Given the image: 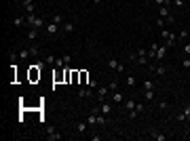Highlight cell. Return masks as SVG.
I'll return each mask as SVG.
<instances>
[{
	"mask_svg": "<svg viewBox=\"0 0 190 141\" xmlns=\"http://www.w3.org/2000/svg\"><path fill=\"white\" fill-rule=\"evenodd\" d=\"M13 2H21V0H13Z\"/></svg>",
	"mask_w": 190,
	"mask_h": 141,
	"instance_id": "obj_40",
	"label": "cell"
},
{
	"mask_svg": "<svg viewBox=\"0 0 190 141\" xmlns=\"http://www.w3.org/2000/svg\"><path fill=\"white\" fill-rule=\"evenodd\" d=\"M91 139H93V141H101V135H97V133H91Z\"/></svg>",
	"mask_w": 190,
	"mask_h": 141,
	"instance_id": "obj_36",
	"label": "cell"
},
{
	"mask_svg": "<svg viewBox=\"0 0 190 141\" xmlns=\"http://www.w3.org/2000/svg\"><path fill=\"white\" fill-rule=\"evenodd\" d=\"M97 86H99L97 80H89V89H91V91H97Z\"/></svg>",
	"mask_w": 190,
	"mask_h": 141,
	"instance_id": "obj_31",
	"label": "cell"
},
{
	"mask_svg": "<svg viewBox=\"0 0 190 141\" xmlns=\"http://www.w3.org/2000/svg\"><path fill=\"white\" fill-rule=\"evenodd\" d=\"M45 30H47V34H49V36H55V34H59V23H55V21L51 19V21L45 25Z\"/></svg>",
	"mask_w": 190,
	"mask_h": 141,
	"instance_id": "obj_7",
	"label": "cell"
},
{
	"mask_svg": "<svg viewBox=\"0 0 190 141\" xmlns=\"http://www.w3.org/2000/svg\"><path fill=\"white\" fill-rule=\"evenodd\" d=\"M24 6H25V11H28V15L34 13V0H24Z\"/></svg>",
	"mask_w": 190,
	"mask_h": 141,
	"instance_id": "obj_19",
	"label": "cell"
},
{
	"mask_svg": "<svg viewBox=\"0 0 190 141\" xmlns=\"http://www.w3.org/2000/svg\"><path fill=\"white\" fill-rule=\"evenodd\" d=\"M171 2H173V0H156V4H158V6H169Z\"/></svg>",
	"mask_w": 190,
	"mask_h": 141,
	"instance_id": "obj_32",
	"label": "cell"
},
{
	"mask_svg": "<svg viewBox=\"0 0 190 141\" xmlns=\"http://www.w3.org/2000/svg\"><path fill=\"white\" fill-rule=\"evenodd\" d=\"M182 68H186V70H190V57L186 55V57L182 59Z\"/></svg>",
	"mask_w": 190,
	"mask_h": 141,
	"instance_id": "obj_26",
	"label": "cell"
},
{
	"mask_svg": "<svg viewBox=\"0 0 190 141\" xmlns=\"http://www.w3.org/2000/svg\"><path fill=\"white\" fill-rule=\"evenodd\" d=\"M152 89H156V82L152 80V78H146L142 82V91H152Z\"/></svg>",
	"mask_w": 190,
	"mask_h": 141,
	"instance_id": "obj_13",
	"label": "cell"
},
{
	"mask_svg": "<svg viewBox=\"0 0 190 141\" xmlns=\"http://www.w3.org/2000/svg\"><path fill=\"white\" fill-rule=\"evenodd\" d=\"M63 61H66V68H68V65H70V61H72V57H70V55H63Z\"/></svg>",
	"mask_w": 190,
	"mask_h": 141,
	"instance_id": "obj_38",
	"label": "cell"
},
{
	"mask_svg": "<svg viewBox=\"0 0 190 141\" xmlns=\"http://www.w3.org/2000/svg\"><path fill=\"white\" fill-rule=\"evenodd\" d=\"M89 129H91V126H89V122H87V120H80V122H76V124H74V131H76L78 135H87Z\"/></svg>",
	"mask_w": 190,
	"mask_h": 141,
	"instance_id": "obj_5",
	"label": "cell"
},
{
	"mask_svg": "<svg viewBox=\"0 0 190 141\" xmlns=\"http://www.w3.org/2000/svg\"><path fill=\"white\" fill-rule=\"evenodd\" d=\"M47 139L49 141H57V139H61V135L55 129H51V126H49V129H47Z\"/></svg>",
	"mask_w": 190,
	"mask_h": 141,
	"instance_id": "obj_14",
	"label": "cell"
},
{
	"mask_svg": "<svg viewBox=\"0 0 190 141\" xmlns=\"http://www.w3.org/2000/svg\"><path fill=\"white\" fill-rule=\"evenodd\" d=\"M53 21H55V23H63V21H66V19H63V15H59V13H57V15H55V17H53Z\"/></svg>",
	"mask_w": 190,
	"mask_h": 141,
	"instance_id": "obj_29",
	"label": "cell"
},
{
	"mask_svg": "<svg viewBox=\"0 0 190 141\" xmlns=\"http://www.w3.org/2000/svg\"><path fill=\"white\" fill-rule=\"evenodd\" d=\"M142 95H144L146 101H152V99L156 97V91H154V89H152V91H142Z\"/></svg>",
	"mask_w": 190,
	"mask_h": 141,
	"instance_id": "obj_18",
	"label": "cell"
},
{
	"mask_svg": "<svg viewBox=\"0 0 190 141\" xmlns=\"http://www.w3.org/2000/svg\"><path fill=\"white\" fill-rule=\"evenodd\" d=\"M108 97H110V89L104 86V84H99V86H97V101L101 103V101H106Z\"/></svg>",
	"mask_w": 190,
	"mask_h": 141,
	"instance_id": "obj_4",
	"label": "cell"
},
{
	"mask_svg": "<svg viewBox=\"0 0 190 141\" xmlns=\"http://www.w3.org/2000/svg\"><path fill=\"white\" fill-rule=\"evenodd\" d=\"M158 17H165V21L173 23V17L169 15V6H158Z\"/></svg>",
	"mask_w": 190,
	"mask_h": 141,
	"instance_id": "obj_9",
	"label": "cell"
},
{
	"mask_svg": "<svg viewBox=\"0 0 190 141\" xmlns=\"http://www.w3.org/2000/svg\"><path fill=\"white\" fill-rule=\"evenodd\" d=\"M144 110H146V106H144V103H135V112H137V114H142Z\"/></svg>",
	"mask_w": 190,
	"mask_h": 141,
	"instance_id": "obj_33",
	"label": "cell"
},
{
	"mask_svg": "<svg viewBox=\"0 0 190 141\" xmlns=\"http://www.w3.org/2000/svg\"><path fill=\"white\" fill-rule=\"evenodd\" d=\"M93 4H101V0H93Z\"/></svg>",
	"mask_w": 190,
	"mask_h": 141,
	"instance_id": "obj_39",
	"label": "cell"
},
{
	"mask_svg": "<svg viewBox=\"0 0 190 141\" xmlns=\"http://www.w3.org/2000/svg\"><path fill=\"white\" fill-rule=\"evenodd\" d=\"M110 101H114V103H120V101H125V95L120 93V91H112V95L108 97Z\"/></svg>",
	"mask_w": 190,
	"mask_h": 141,
	"instance_id": "obj_12",
	"label": "cell"
},
{
	"mask_svg": "<svg viewBox=\"0 0 190 141\" xmlns=\"http://www.w3.org/2000/svg\"><path fill=\"white\" fill-rule=\"evenodd\" d=\"M112 112H114V107H112V103H110V99H106V101L99 103V114H104V116H112Z\"/></svg>",
	"mask_w": 190,
	"mask_h": 141,
	"instance_id": "obj_3",
	"label": "cell"
},
{
	"mask_svg": "<svg viewBox=\"0 0 190 141\" xmlns=\"http://www.w3.org/2000/svg\"><path fill=\"white\" fill-rule=\"evenodd\" d=\"M150 72H152V74H156V76H161V78H163V76H165V74H167V68H165V65H163V63H154V65H150Z\"/></svg>",
	"mask_w": 190,
	"mask_h": 141,
	"instance_id": "obj_8",
	"label": "cell"
},
{
	"mask_svg": "<svg viewBox=\"0 0 190 141\" xmlns=\"http://www.w3.org/2000/svg\"><path fill=\"white\" fill-rule=\"evenodd\" d=\"M108 89L110 91H119V80H112V82L108 84Z\"/></svg>",
	"mask_w": 190,
	"mask_h": 141,
	"instance_id": "obj_28",
	"label": "cell"
},
{
	"mask_svg": "<svg viewBox=\"0 0 190 141\" xmlns=\"http://www.w3.org/2000/svg\"><path fill=\"white\" fill-rule=\"evenodd\" d=\"M173 4H175L178 9H184V4H186V0H173Z\"/></svg>",
	"mask_w": 190,
	"mask_h": 141,
	"instance_id": "obj_35",
	"label": "cell"
},
{
	"mask_svg": "<svg viewBox=\"0 0 190 141\" xmlns=\"http://www.w3.org/2000/svg\"><path fill=\"white\" fill-rule=\"evenodd\" d=\"M161 36L165 38V47H167V48H171V47H173V44H175V42H178V34H173V32H169V30H165V27L161 30Z\"/></svg>",
	"mask_w": 190,
	"mask_h": 141,
	"instance_id": "obj_2",
	"label": "cell"
},
{
	"mask_svg": "<svg viewBox=\"0 0 190 141\" xmlns=\"http://www.w3.org/2000/svg\"><path fill=\"white\" fill-rule=\"evenodd\" d=\"M74 30H76L74 21H63V23H61V32H63V34H72Z\"/></svg>",
	"mask_w": 190,
	"mask_h": 141,
	"instance_id": "obj_11",
	"label": "cell"
},
{
	"mask_svg": "<svg viewBox=\"0 0 190 141\" xmlns=\"http://www.w3.org/2000/svg\"><path fill=\"white\" fill-rule=\"evenodd\" d=\"M19 57V55H17V53H15V51H11V53H9V59H11V61H15V59Z\"/></svg>",
	"mask_w": 190,
	"mask_h": 141,
	"instance_id": "obj_37",
	"label": "cell"
},
{
	"mask_svg": "<svg viewBox=\"0 0 190 141\" xmlns=\"http://www.w3.org/2000/svg\"><path fill=\"white\" fill-rule=\"evenodd\" d=\"M108 68H110V70H114L116 72V74H123V63H120L119 59H108Z\"/></svg>",
	"mask_w": 190,
	"mask_h": 141,
	"instance_id": "obj_6",
	"label": "cell"
},
{
	"mask_svg": "<svg viewBox=\"0 0 190 141\" xmlns=\"http://www.w3.org/2000/svg\"><path fill=\"white\" fill-rule=\"evenodd\" d=\"M188 36H190V32H188V30H179V34H178V38H179V40H186V38H188Z\"/></svg>",
	"mask_w": 190,
	"mask_h": 141,
	"instance_id": "obj_24",
	"label": "cell"
},
{
	"mask_svg": "<svg viewBox=\"0 0 190 141\" xmlns=\"http://www.w3.org/2000/svg\"><path fill=\"white\" fill-rule=\"evenodd\" d=\"M165 19H163V17H156V27H158V30H163V27H165Z\"/></svg>",
	"mask_w": 190,
	"mask_h": 141,
	"instance_id": "obj_25",
	"label": "cell"
},
{
	"mask_svg": "<svg viewBox=\"0 0 190 141\" xmlns=\"http://www.w3.org/2000/svg\"><path fill=\"white\" fill-rule=\"evenodd\" d=\"M167 51H169V48H167L165 44H156V61H163L165 55H167Z\"/></svg>",
	"mask_w": 190,
	"mask_h": 141,
	"instance_id": "obj_10",
	"label": "cell"
},
{
	"mask_svg": "<svg viewBox=\"0 0 190 141\" xmlns=\"http://www.w3.org/2000/svg\"><path fill=\"white\" fill-rule=\"evenodd\" d=\"M175 120H178V122H186V114H184V112H179L178 116H175Z\"/></svg>",
	"mask_w": 190,
	"mask_h": 141,
	"instance_id": "obj_34",
	"label": "cell"
},
{
	"mask_svg": "<svg viewBox=\"0 0 190 141\" xmlns=\"http://www.w3.org/2000/svg\"><path fill=\"white\" fill-rule=\"evenodd\" d=\"M25 23H28V19L21 17V15H19V17H13V25H15V27H21V25H25Z\"/></svg>",
	"mask_w": 190,
	"mask_h": 141,
	"instance_id": "obj_15",
	"label": "cell"
},
{
	"mask_svg": "<svg viewBox=\"0 0 190 141\" xmlns=\"http://www.w3.org/2000/svg\"><path fill=\"white\" fill-rule=\"evenodd\" d=\"M150 137H152V139H156V141H165V139H167V135H161V133H152Z\"/></svg>",
	"mask_w": 190,
	"mask_h": 141,
	"instance_id": "obj_23",
	"label": "cell"
},
{
	"mask_svg": "<svg viewBox=\"0 0 190 141\" xmlns=\"http://www.w3.org/2000/svg\"><path fill=\"white\" fill-rule=\"evenodd\" d=\"M158 110H161V112H167V110H169V103H167V101H158Z\"/></svg>",
	"mask_w": 190,
	"mask_h": 141,
	"instance_id": "obj_27",
	"label": "cell"
},
{
	"mask_svg": "<svg viewBox=\"0 0 190 141\" xmlns=\"http://www.w3.org/2000/svg\"><path fill=\"white\" fill-rule=\"evenodd\" d=\"M19 57H21V59H25V57H32L30 48H25V51H19Z\"/></svg>",
	"mask_w": 190,
	"mask_h": 141,
	"instance_id": "obj_30",
	"label": "cell"
},
{
	"mask_svg": "<svg viewBox=\"0 0 190 141\" xmlns=\"http://www.w3.org/2000/svg\"><path fill=\"white\" fill-rule=\"evenodd\" d=\"M25 19H28V25H30V27H36V30H42V27H45V19H42V17H38L36 13L25 15Z\"/></svg>",
	"mask_w": 190,
	"mask_h": 141,
	"instance_id": "obj_1",
	"label": "cell"
},
{
	"mask_svg": "<svg viewBox=\"0 0 190 141\" xmlns=\"http://www.w3.org/2000/svg\"><path fill=\"white\" fill-rule=\"evenodd\" d=\"M55 55H51V53H49V55H45V59H42V61H45V63H47V65H55Z\"/></svg>",
	"mask_w": 190,
	"mask_h": 141,
	"instance_id": "obj_21",
	"label": "cell"
},
{
	"mask_svg": "<svg viewBox=\"0 0 190 141\" xmlns=\"http://www.w3.org/2000/svg\"><path fill=\"white\" fill-rule=\"evenodd\" d=\"M125 107H127V112L135 110V101H133V99H127V101H125Z\"/></svg>",
	"mask_w": 190,
	"mask_h": 141,
	"instance_id": "obj_22",
	"label": "cell"
},
{
	"mask_svg": "<svg viewBox=\"0 0 190 141\" xmlns=\"http://www.w3.org/2000/svg\"><path fill=\"white\" fill-rule=\"evenodd\" d=\"M38 32H40V30L30 27V32H28V40H36V38H38Z\"/></svg>",
	"mask_w": 190,
	"mask_h": 141,
	"instance_id": "obj_20",
	"label": "cell"
},
{
	"mask_svg": "<svg viewBox=\"0 0 190 141\" xmlns=\"http://www.w3.org/2000/svg\"><path fill=\"white\" fill-rule=\"evenodd\" d=\"M125 84H127V86H135V84H137V78H135V74H127V78H125Z\"/></svg>",
	"mask_w": 190,
	"mask_h": 141,
	"instance_id": "obj_16",
	"label": "cell"
},
{
	"mask_svg": "<svg viewBox=\"0 0 190 141\" xmlns=\"http://www.w3.org/2000/svg\"><path fill=\"white\" fill-rule=\"evenodd\" d=\"M91 89H89V86H80V89H78V97H80V99H83V97H91Z\"/></svg>",
	"mask_w": 190,
	"mask_h": 141,
	"instance_id": "obj_17",
	"label": "cell"
}]
</instances>
